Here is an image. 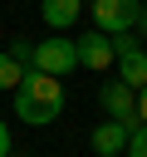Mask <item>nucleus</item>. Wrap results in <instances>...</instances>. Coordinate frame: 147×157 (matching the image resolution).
<instances>
[{
    "label": "nucleus",
    "mask_w": 147,
    "mask_h": 157,
    "mask_svg": "<svg viewBox=\"0 0 147 157\" xmlns=\"http://www.w3.org/2000/svg\"><path fill=\"white\" fill-rule=\"evenodd\" d=\"M108 39H113L118 78H123L127 88H142V83H147V49L137 44V34H132V29H118V34H108Z\"/></svg>",
    "instance_id": "3"
},
{
    "label": "nucleus",
    "mask_w": 147,
    "mask_h": 157,
    "mask_svg": "<svg viewBox=\"0 0 147 157\" xmlns=\"http://www.w3.org/2000/svg\"><path fill=\"white\" fill-rule=\"evenodd\" d=\"M5 157H24V152H5Z\"/></svg>",
    "instance_id": "14"
},
{
    "label": "nucleus",
    "mask_w": 147,
    "mask_h": 157,
    "mask_svg": "<svg viewBox=\"0 0 147 157\" xmlns=\"http://www.w3.org/2000/svg\"><path fill=\"white\" fill-rule=\"evenodd\" d=\"M78 10H83V0H44V5H39V15H44L49 29H69V25L78 20Z\"/></svg>",
    "instance_id": "8"
},
{
    "label": "nucleus",
    "mask_w": 147,
    "mask_h": 157,
    "mask_svg": "<svg viewBox=\"0 0 147 157\" xmlns=\"http://www.w3.org/2000/svg\"><path fill=\"white\" fill-rule=\"evenodd\" d=\"M74 49H78V69H93V74H103V69L113 64V39H108L103 29H88V34H78V39H74Z\"/></svg>",
    "instance_id": "6"
},
{
    "label": "nucleus",
    "mask_w": 147,
    "mask_h": 157,
    "mask_svg": "<svg viewBox=\"0 0 147 157\" xmlns=\"http://www.w3.org/2000/svg\"><path fill=\"white\" fill-rule=\"evenodd\" d=\"M137 123H147V83L137 88Z\"/></svg>",
    "instance_id": "11"
},
{
    "label": "nucleus",
    "mask_w": 147,
    "mask_h": 157,
    "mask_svg": "<svg viewBox=\"0 0 147 157\" xmlns=\"http://www.w3.org/2000/svg\"><path fill=\"white\" fill-rule=\"evenodd\" d=\"M59 108H64V78L39 74V69H24V78H20V88H15V113H20V123L44 128V123L59 118Z\"/></svg>",
    "instance_id": "1"
},
{
    "label": "nucleus",
    "mask_w": 147,
    "mask_h": 157,
    "mask_svg": "<svg viewBox=\"0 0 147 157\" xmlns=\"http://www.w3.org/2000/svg\"><path fill=\"white\" fill-rule=\"evenodd\" d=\"M20 78H24V64H15V59L0 49V88H20Z\"/></svg>",
    "instance_id": "9"
},
{
    "label": "nucleus",
    "mask_w": 147,
    "mask_h": 157,
    "mask_svg": "<svg viewBox=\"0 0 147 157\" xmlns=\"http://www.w3.org/2000/svg\"><path fill=\"white\" fill-rule=\"evenodd\" d=\"M0 34H5V25H0Z\"/></svg>",
    "instance_id": "15"
},
{
    "label": "nucleus",
    "mask_w": 147,
    "mask_h": 157,
    "mask_svg": "<svg viewBox=\"0 0 147 157\" xmlns=\"http://www.w3.org/2000/svg\"><path fill=\"white\" fill-rule=\"evenodd\" d=\"M83 5L93 15V29H103V34L132 29L137 25V10H142V0H83Z\"/></svg>",
    "instance_id": "4"
},
{
    "label": "nucleus",
    "mask_w": 147,
    "mask_h": 157,
    "mask_svg": "<svg viewBox=\"0 0 147 157\" xmlns=\"http://www.w3.org/2000/svg\"><path fill=\"white\" fill-rule=\"evenodd\" d=\"M98 103H103V113H108V118H118V123L137 128V88H127L123 78H118V83H103V88H98Z\"/></svg>",
    "instance_id": "5"
},
{
    "label": "nucleus",
    "mask_w": 147,
    "mask_h": 157,
    "mask_svg": "<svg viewBox=\"0 0 147 157\" xmlns=\"http://www.w3.org/2000/svg\"><path fill=\"white\" fill-rule=\"evenodd\" d=\"M132 29H137V34L147 39V0H142V10H137V25H132Z\"/></svg>",
    "instance_id": "12"
},
{
    "label": "nucleus",
    "mask_w": 147,
    "mask_h": 157,
    "mask_svg": "<svg viewBox=\"0 0 147 157\" xmlns=\"http://www.w3.org/2000/svg\"><path fill=\"white\" fill-rule=\"evenodd\" d=\"M29 69H39V74H54V78L74 74V69H78V49H74V39H69L64 29H54L49 39H34Z\"/></svg>",
    "instance_id": "2"
},
{
    "label": "nucleus",
    "mask_w": 147,
    "mask_h": 157,
    "mask_svg": "<svg viewBox=\"0 0 147 157\" xmlns=\"http://www.w3.org/2000/svg\"><path fill=\"white\" fill-rule=\"evenodd\" d=\"M123 152H127V157H147V123H137V128L127 132V142H123Z\"/></svg>",
    "instance_id": "10"
},
{
    "label": "nucleus",
    "mask_w": 147,
    "mask_h": 157,
    "mask_svg": "<svg viewBox=\"0 0 147 157\" xmlns=\"http://www.w3.org/2000/svg\"><path fill=\"white\" fill-rule=\"evenodd\" d=\"M5 152H10V128L0 123V157H5Z\"/></svg>",
    "instance_id": "13"
},
{
    "label": "nucleus",
    "mask_w": 147,
    "mask_h": 157,
    "mask_svg": "<svg viewBox=\"0 0 147 157\" xmlns=\"http://www.w3.org/2000/svg\"><path fill=\"white\" fill-rule=\"evenodd\" d=\"M127 132H132L127 123L108 118V123H98V128H93V137H88V142H93V152H98V157H118V152H123V142H127Z\"/></svg>",
    "instance_id": "7"
}]
</instances>
